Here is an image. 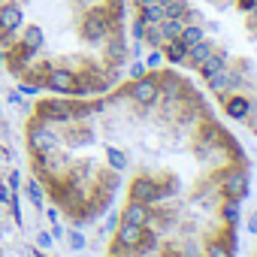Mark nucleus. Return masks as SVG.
<instances>
[{
	"label": "nucleus",
	"mask_w": 257,
	"mask_h": 257,
	"mask_svg": "<svg viewBox=\"0 0 257 257\" xmlns=\"http://www.w3.org/2000/svg\"><path fill=\"white\" fill-rule=\"evenodd\" d=\"M0 58L28 94H103L131 64L127 0H0Z\"/></svg>",
	"instance_id": "f257e3e1"
}]
</instances>
